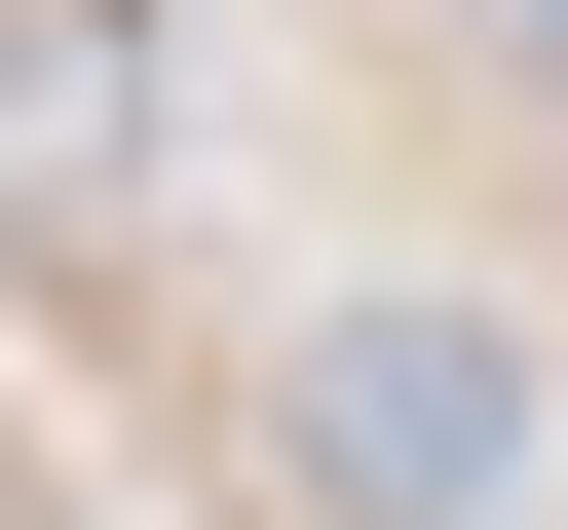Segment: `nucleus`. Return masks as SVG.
Listing matches in <instances>:
<instances>
[{
    "label": "nucleus",
    "mask_w": 568,
    "mask_h": 530,
    "mask_svg": "<svg viewBox=\"0 0 568 530\" xmlns=\"http://www.w3.org/2000/svg\"><path fill=\"white\" fill-rule=\"evenodd\" d=\"M152 152V39H114V0H0V190H114Z\"/></svg>",
    "instance_id": "2"
},
{
    "label": "nucleus",
    "mask_w": 568,
    "mask_h": 530,
    "mask_svg": "<svg viewBox=\"0 0 568 530\" xmlns=\"http://www.w3.org/2000/svg\"><path fill=\"white\" fill-rule=\"evenodd\" d=\"M265 455H304V530H530L568 492V379L493 304H304L265 342Z\"/></svg>",
    "instance_id": "1"
}]
</instances>
